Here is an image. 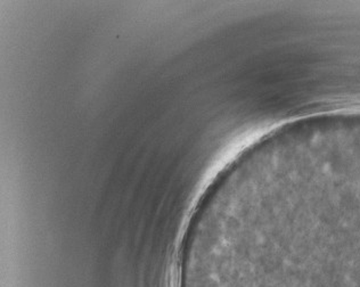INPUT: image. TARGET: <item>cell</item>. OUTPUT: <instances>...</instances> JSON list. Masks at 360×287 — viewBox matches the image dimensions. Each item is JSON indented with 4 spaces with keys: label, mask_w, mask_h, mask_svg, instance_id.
Listing matches in <instances>:
<instances>
[{
    "label": "cell",
    "mask_w": 360,
    "mask_h": 287,
    "mask_svg": "<svg viewBox=\"0 0 360 287\" xmlns=\"http://www.w3.org/2000/svg\"><path fill=\"white\" fill-rule=\"evenodd\" d=\"M225 287H360V218L242 239Z\"/></svg>",
    "instance_id": "obj_1"
}]
</instances>
